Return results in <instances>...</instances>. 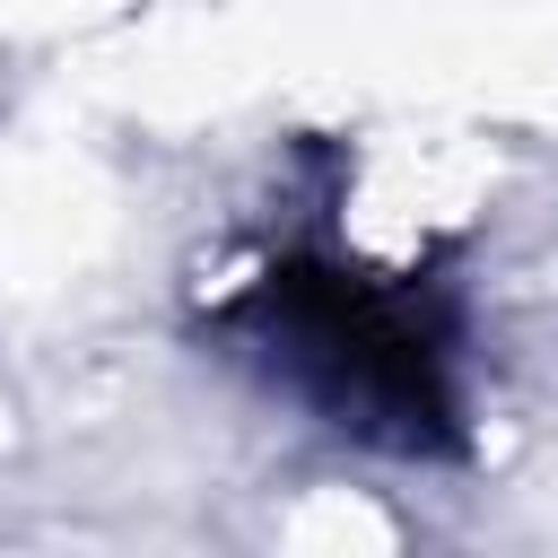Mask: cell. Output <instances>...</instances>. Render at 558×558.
<instances>
[{"label":"cell","instance_id":"1","mask_svg":"<svg viewBox=\"0 0 558 558\" xmlns=\"http://www.w3.org/2000/svg\"><path fill=\"white\" fill-rule=\"evenodd\" d=\"M270 349L288 366H305V384L366 427L392 418L401 436H418L436 418V340H427L418 305L392 288L296 270L270 288Z\"/></svg>","mask_w":558,"mask_h":558}]
</instances>
